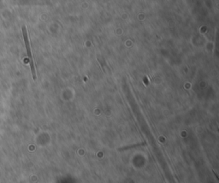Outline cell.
<instances>
[{"mask_svg":"<svg viewBox=\"0 0 219 183\" xmlns=\"http://www.w3.org/2000/svg\"><path fill=\"white\" fill-rule=\"evenodd\" d=\"M22 34H23V38H24V42H25V45H26V49H27V53L29 58L30 62V67H31V71H32V75H33V78L35 81L36 80V72H35V68H34V62L33 60V56H32V52H31V48H30V44H29V40H28V36H27V28L25 26L22 27Z\"/></svg>","mask_w":219,"mask_h":183,"instance_id":"1","label":"cell"}]
</instances>
